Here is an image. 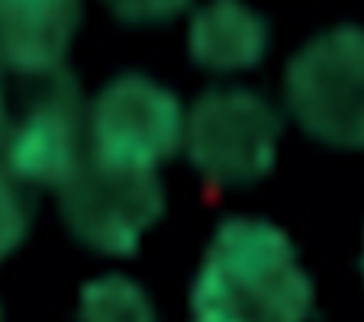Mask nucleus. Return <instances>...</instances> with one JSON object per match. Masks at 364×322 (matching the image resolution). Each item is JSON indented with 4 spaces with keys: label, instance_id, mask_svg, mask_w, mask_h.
<instances>
[{
    "label": "nucleus",
    "instance_id": "obj_1",
    "mask_svg": "<svg viewBox=\"0 0 364 322\" xmlns=\"http://www.w3.org/2000/svg\"><path fill=\"white\" fill-rule=\"evenodd\" d=\"M197 319H303L313 284L290 239L264 220H226L206 248L191 290Z\"/></svg>",
    "mask_w": 364,
    "mask_h": 322
},
{
    "label": "nucleus",
    "instance_id": "obj_2",
    "mask_svg": "<svg viewBox=\"0 0 364 322\" xmlns=\"http://www.w3.org/2000/svg\"><path fill=\"white\" fill-rule=\"evenodd\" d=\"M58 190L71 235L100 254H132L165 213V190L155 168L126 165L94 151Z\"/></svg>",
    "mask_w": 364,
    "mask_h": 322
},
{
    "label": "nucleus",
    "instance_id": "obj_3",
    "mask_svg": "<svg viewBox=\"0 0 364 322\" xmlns=\"http://www.w3.org/2000/svg\"><path fill=\"white\" fill-rule=\"evenodd\" d=\"M287 107L296 123L336 149H364V33L338 26L287 65Z\"/></svg>",
    "mask_w": 364,
    "mask_h": 322
},
{
    "label": "nucleus",
    "instance_id": "obj_4",
    "mask_svg": "<svg viewBox=\"0 0 364 322\" xmlns=\"http://www.w3.org/2000/svg\"><path fill=\"white\" fill-rule=\"evenodd\" d=\"M281 119L248 90H216L197 100L184 123V149L203 178L252 184L274 168Z\"/></svg>",
    "mask_w": 364,
    "mask_h": 322
},
{
    "label": "nucleus",
    "instance_id": "obj_5",
    "mask_svg": "<svg viewBox=\"0 0 364 322\" xmlns=\"http://www.w3.org/2000/svg\"><path fill=\"white\" fill-rule=\"evenodd\" d=\"M94 155L155 168L184 142V113L171 90L142 75H123L90 107Z\"/></svg>",
    "mask_w": 364,
    "mask_h": 322
},
{
    "label": "nucleus",
    "instance_id": "obj_6",
    "mask_svg": "<svg viewBox=\"0 0 364 322\" xmlns=\"http://www.w3.org/2000/svg\"><path fill=\"white\" fill-rule=\"evenodd\" d=\"M84 103L75 77L62 68L29 103L26 117L7 136V168L29 184L62 187L81 168Z\"/></svg>",
    "mask_w": 364,
    "mask_h": 322
},
{
    "label": "nucleus",
    "instance_id": "obj_7",
    "mask_svg": "<svg viewBox=\"0 0 364 322\" xmlns=\"http://www.w3.org/2000/svg\"><path fill=\"white\" fill-rule=\"evenodd\" d=\"M77 26L81 0H0V65L20 75H52Z\"/></svg>",
    "mask_w": 364,
    "mask_h": 322
},
{
    "label": "nucleus",
    "instance_id": "obj_8",
    "mask_svg": "<svg viewBox=\"0 0 364 322\" xmlns=\"http://www.w3.org/2000/svg\"><path fill=\"white\" fill-rule=\"evenodd\" d=\"M268 52V26L239 0H213L193 16L191 55L210 71H242Z\"/></svg>",
    "mask_w": 364,
    "mask_h": 322
},
{
    "label": "nucleus",
    "instance_id": "obj_9",
    "mask_svg": "<svg viewBox=\"0 0 364 322\" xmlns=\"http://www.w3.org/2000/svg\"><path fill=\"white\" fill-rule=\"evenodd\" d=\"M81 316L84 319H151V306L136 284L110 274L84 287Z\"/></svg>",
    "mask_w": 364,
    "mask_h": 322
},
{
    "label": "nucleus",
    "instance_id": "obj_10",
    "mask_svg": "<svg viewBox=\"0 0 364 322\" xmlns=\"http://www.w3.org/2000/svg\"><path fill=\"white\" fill-rule=\"evenodd\" d=\"M126 23H165L178 16L191 0H103Z\"/></svg>",
    "mask_w": 364,
    "mask_h": 322
},
{
    "label": "nucleus",
    "instance_id": "obj_11",
    "mask_svg": "<svg viewBox=\"0 0 364 322\" xmlns=\"http://www.w3.org/2000/svg\"><path fill=\"white\" fill-rule=\"evenodd\" d=\"M26 235V210L10 184L0 178V261L7 258Z\"/></svg>",
    "mask_w": 364,
    "mask_h": 322
},
{
    "label": "nucleus",
    "instance_id": "obj_12",
    "mask_svg": "<svg viewBox=\"0 0 364 322\" xmlns=\"http://www.w3.org/2000/svg\"><path fill=\"white\" fill-rule=\"evenodd\" d=\"M7 136H10V129H7V107H4V94H0V149H7Z\"/></svg>",
    "mask_w": 364,
    "mask_h": 322
}]
</instances>
